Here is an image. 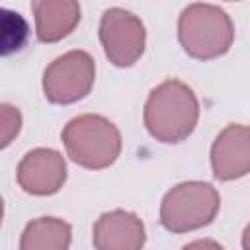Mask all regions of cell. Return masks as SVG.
<instances>
[{
	"label": "cell",
	"mask_w": 250,
	"mask_h": 250,
	"mask_svg": "<svg viewBox=\"0 0 250 250\" xmlns=\"http://www.w3.org/2000/svg\"><path fill=\"white\" fill-rule=\"evenodd\" d=\"M2 217H4V201H2V195H0V225H2Z\"/></svg>",
	"instance_id": "obj_15"
},
{
	"label": "cell",
	"mask_w": 250,
	"mask_h": 250,
	"mask_svg": "<svg viewBox=\"0 0 250 250\" xmlns=\"http://www.w3.org/2000/svg\"><path fill=\"white\" fill-rule=\"evenodd\" d=\"M182 250H225L219 242L211 240V238H199V240H193V242H188Z\"/></svg>",
	"instance_id": "obj_14"
},
{
	"label": "cell",
	"mask_w": 250,
	"mask_h": 250,
	"mask_svg": "<svg viewBox=\"0 0 250 250\" xmlns=\"http://www.w3.org/2000/svg\"><path fill=\"white\" fill-rule=\"evenodd\" d=\"M92 242L96 250H143L146 242L145 223L125 209L102 213L94 223Z\"/></svg>",
	"instance_id": "obj_9"
},
{
	"label": "cell",
	"mask_w": 250,
	"mask_h": 250,
	"mask_svg": "<svg viewBox=\"0 0 250 250\" xmlns=\"http://www.w3.org/2000/svg\"><path fill=\"white\" fill-rule=\"evenodd\" d=\"M96 80V62L90 53L74 49L57 57L43 72V94L51 104L68 105L90 94Z\"/></svg>",
	"instance_id": "obj_5"
},
{
	"label": "cell",
	"mask_w": 250,
	"mask_h": 250,
	"mask_svg": "<svg viewBox=\"0 0 250 250\" xmlns=\"http://www.w3.org/2000/svg\"><path fill=\"white\" fill-rule=\"evenodd\" d=\"M72 229L66 221L57 217H39L25 225L20 250H68Z\"/></svg>",
	"instance_id": "obj_11"
},
{
	"label": "cell",
	"mask_w": 250,
	"mask_h": 250,
	"mask_svg": "<svg viewBox=\"0 0 250 250\" xmlns=\"http://www.w3.org/2000/svg\"><path fill=\"white\" fill-rule=\"evenodd\" d=\"M21 131V113L12 104H0V150L12 145Z\"/></svg>",
	"instance_id": "obj_13"
},
{
	"label": "cell",
	"mask_w": 250,
	"mask_h": 250,
	"mask_svg": "<svg viewBox=\"0 0 250 250\" xmlns=\"http://www.w3.org/2000/svg\"><path fill=\"white\" fill-rule=\"evenodd\" d=\"M221 207L219 191L207 182H182L160 203V223L166 230L182 234L213 223Z\"/></svg>",
	"instance_id": "obj_4"
},
{
	"label": "cell",
	"mask_w": 250,
	"mask_h": 250,
	"mask_svg": "<svg viewBox=\"0 0 250 250\" xmlns=\"http://www.w3.org/2000/svg\"><path fill=\"white\" fill-rule=\"evenodd\" d=\"M199 119V102L195 92L182 80L170 78L154 86L146 98L143 121L150 137L160 143L186 141Z\"/></svg>",
	"instance_id": "obj_1"
},
{
	"label": "cell",
	"mask_w": 250,
	"mask_h": 250,
	"mask_svg": "<svg viewBox=\"0 0 250 250\" xmlns=\"http://www.w3.org/2000/svg\"><path fill=\"white\" fill-rule=\"evenodd\" d=\"M29 23L20 12L0 8V57L14 55L25 47Z\"/></svg>",
	"instance_id": "obj_12"
},
{
	"label": "cell",
	"mask_w": 250,
	"mask_h": 250,
	"mask_svg": "<svg viewBox=\"0 0 250 250\" xmlns=\"http://www.w3.org/2000/svg\"><path fill=\"white\" fill-rule=\"evenodd\" d=\"M213 176L221 182L244 178L250 172V131L246 125H227L211 146Z\"/></svg>",
	"instance_id": "obj_8"
},
{
	"label": "cell",
	"mask_w": 250,
	"mask_h": 250,
	"mask_svg": "<svg viewBox=\"0 0 250 250\" xmlns=\"http://www.w3.org/2000/svg\"><path fill=\"white\" fill-rule=\"evenodd\" d=\"M31 10L41 43H57L68 37L80 21V4L74 0H37Z\"/></svg>",
	"instance_id": "obj_10"
},
{
	"label": "cell",
	"mask_w": 250,
	"mask_h": 250,
	"mask_svg": "<svg viewBox=\"0 0 250 250\" xmlns=\"http://www.w3.org/2000/svg\"><path fill=\"white\" fill-rule=\"evenodd\" d=\"M61 139L70 160L88 170L109 168L119 158L123 145L119 129L109 119L96 113L72 117L64 125Z\"/></svg>",
	"instance_id": "obj_3"
},
{
	"label": "cell",
	"mask_w": 250,
	"mask_h": 250,
	"mask_svg": "<svg viewBox=\"0 0 250 250\" xmlns=\"http://www.w3.org/2000/svg\"><path fill=\"white\" fill-rule=\"evenodd\" d=\"M100 41L109 62L119 68H127L143 57L146 29L141 18L133 12L107 8L100 20Z\"/></svg>",
	"instance_id": "obj_6"
},
{
	"label": "cell",
	"mask_w": 250,
	"mask_h": 250,
	"mask_svg": "<svg viewBox=\"0 0 250 250\" xmlns=\"http://www.w3.org/2000/svg\"><path fill=\"white\" fill-rule=\"evenodd\" d=\"M20 188L31 195H53L66 182L64 156L55 148H33L18 164Z\"/></svg>",
	"instance_id": "obj_7"
},
{
	"label": "cell",
	"mask_w": 250,
	"mask_h": 250,
	"mask_svg": "<svg viewBox=\"0 0 250 250\" xmlns=\"http://www.w3.org/2000/svg\"><path fill=\"white\" fill-rule=\"evenodd\" d=\"M178 39L182 49L197 61L219 59L232 47L234 23L223 8L195 2L178 18Z\"/></svg>",
	"instance_id": "obj_2"
}]
</instances>
